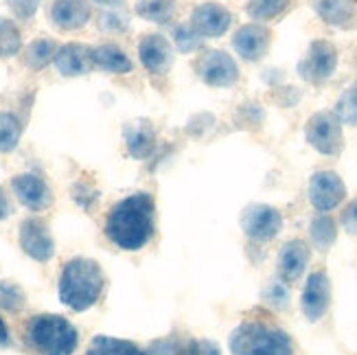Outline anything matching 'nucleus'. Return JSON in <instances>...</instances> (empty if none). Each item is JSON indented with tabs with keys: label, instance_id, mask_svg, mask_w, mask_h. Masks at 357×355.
<instances>
[{
	"label": "nucleus",
	"instance_id": "obj_14",
	"mask_svg": "<svg viewBox=\"0 0 357 355\" xmlns=\"http://www.w3.org/2000/svg\"><path fill=\"white\" fill-rule=\"evenodd\" d=\"M138 59H141L143 68L149 75L160 77L167 75L169 68L174 66V49L165 36L149 33L138 44Z\"/></svg>",
	"mask_w": 357,
	"mask_h": 355
},
{
	"label": "nucleus",
	"instance_id": "obj_17",
	"mask_svg": "<svg viewBox=\"0 0 357 355\" xmlns=\"http://www.w3.org/2000/svg\"><path fill=\"white\" fill-rule=\"evenodd\" d=\"M53 64L61 77H82L95 68V64H92V49L82 42H68L57 46Z\"/></svg>",
	"mask_w": 357,
	"mask_h": 355
},
{
	"label": "nucleus",
	"instance_id": "obj_15",
	"mask_svg": "<svg viewBox=\"0 0 357 355\" xmlns=\"http://www.w3.org/2000/svg\"><path fill=\"white\" fill-rule=\"evenodd\" d=\"M309 261H312V248H309L307 241H303V239L287 241L281 248V252H278V261H276L278 279L287 285L296 283L307 272Z\"/></svg>",
	"mask_w": 357,
	"mask_h": 355
},
{
	"label": "nucleus",
	"instance_id": "obj_9",
	"mask_svg": "<svg viewBox=\"0 0 357 355\" xmlns=\"http://www.w3.org/2000/svg\"><path fill=\"white\" fill-rule=\"evenodd\" d=\"M18 241L22 252L38 261V264H49V261L55 257V239L49 224H46L42 218H24L18 230Z\"/></svg>",
	"mask_w": 357,
	"mask_h": 355
},
{
	"label": "nucleus",
	"instance_id": "obj_25",
	"mask_svg": "<svg viewBox=\"0 0 357 355\" xmlns=\"http://www.w3.org/2000/svg\"><path fill=\"white\" fill-rule=\"evenodd\" d=\"M24 123L15 112H0V153H11L22 141Z\"/></svg>",
	"mask_w": 357,
	"mask_h": 355
},
{
	"label": "nucleus",
	"instance_id": "obj_6",
	"mask_svg": "<svg viewBox=\"0 0 357 355\" xmlns=\"http://www.w3.org/2000/svg\"><path fill=\"white\" fill-rule=\"evenodd\" d=\"M337 68V49L329 40H314L307 55L298 61V75L307 84L320 86L329 82Z\"/></svg>",
	"mask_w": 357,
	"mask_h": 355
},
{
	"label": "nucleus",
	"instance_id": "obj_26",
	"mask_svg": "<svg viewBox=\"0 0 357 355\" xmlns=\"http://www.w3.org/2000/svg\"><path fill=\"white\" fill-rule=\"evenodd\" d=\"M136 13L153 24H167L176 15V0H136Z\"/></svg>",
	"mask_w": 357,
	"mask_h": 355
},
{
	"label": "nucleus",
	"instance_id": "obj_12",
	"mask_svg": "<svg viewBox=\"0 0 357 355\" xmlns=\"http://www.w3.org/2000/svg\"><path fill=\"white\" fill-rule=\"evenodd\" d=\"M331 307V281L324 270H316L307 276V283L303 287L301 310L309 322H318Z\"/></svg>",
	"mask_w": 357,
	"mask_h": 355
},
{
	"label": "nucleus",
	"instance_id": "obj_29",
	"mask_svg": "<svg viewBox=\"0 0 357 355\" xmlns=\"http://www.w3.org/2000/svg\"><path fill=\"white\" fill-rule=\"evenodd\" d=\"M333 114L337 116L340 123H344V126L357 128V82L351 84L342 95H340L333 107Z\"/></svg>",
	"mask_w": 357,
	"mask_h": 355
},
{
	"label": "nucleus",
	"instance_id": "obj_20",
	"mask_svg": "<svg viewBox=\"0 0 357 355\" xmlns=\"http://www.w3.org/2000/svg\"><path fill=\"white\" fill-rule=\"evenodd\" d=\"M316 13L329 27L351 31L357 27V7L353 0H316Z\"/></svg>",
	"mask_w": 357,
	"mask_h": 355
},
{
	"label": "nucleus",
	"instance_id": "obj_21",
	"mask_svg": "<svg viewBox=\"0 0 357 355\" xmlns=\"http://www.w3.org/2000/svg\"><path fill=\"white\" fill-rule=\"evenodd\" d=\"M92 64L95 68L110 75H128L134 70V61L116 44H101L92 49Z\"/></svg>",
	"mask_w": 357,
	"mask_h": 355
},
{
	"label": "nucleus",
	"instance_id": "obj_27",
	"mask_svg": "<svg viewBox=\"0 0 357 355\" xmlns=\"http://www.w3.org/2000/svg\"><path fill=\"white\" fill-rule=\"evenodd\" d=\"M22 51V33L9 18H0V59L15 57Z\"/></svg>",
	"mask_w": 357,
	"mask_h": 355
},
{
	"label": "nucleus",
	"instance_id": "obj_16",
	"mask_svg": "<svg viewBox=\"0 0 357 355\" xmlns=\"http://www.w3.org/2000/svg\"><path fill=\"white\" fill-rule=\"evenodd\" d=\"M232 24V13L220 3H202L191 13V27L202 38H222Z\"/></svg>",
	"mask_w": 357,
	"mask_h": 355
},
{
	"label": "nucleus",
	"instance_id": "obj_22",
	"mask_svg": "<svg viewBox=\"0 0 357 355\" xmlns=\"http://www.w3.org/2000/svg\"><path fill=\"white\" fill-rule=\"evenodd\" d=\"M86 355H143V349L123 338L95 335L86 349Z\"/></svg>",
	"mask_w": 357,
	"mask_h": 355
},
{
	"label": "nucleus",
	"instance_id": "obj_32",
	"mask_svg": "<svg viewBox=\"0 0 357 355\" xmlns=\"http://www.w3.org/2000/svg\"><path fill=\"white\" fill-rule=\"evenodd\" d=\"M263 301H266L268 305H272V307H276V310H285L287 303H289L287 283H283V281L270 283L266 289H263Z\"/></svg>",
	"mask_w": 357,
	"mask_h": 355
},
{
	"label": "nucleus",
	"instance_id": "obj_31",
	"mask_svg": "<svg viewBox=\"0 0 357 355\" xmlns=\"http://www.w3.org/2000/svg\"><path fill=\"white\" fill-rule=\"evenodd\" d=\"M174 42L180 53H193L204 46V38H202L191 24H178L174 29Z\"/></svg>",
	"mask_w": 357,
	"mask_h": 355
},
{
	"label": "nucleus",
	"instance_id": "obj_11",
	"mask_svg": "<svg viewBox=\"0 0 357 355\" xmlns=\"http://www.w3.org/2000/svg\"><path fill=\"white\" fill-rule=\"evenodd\" d=\"M11 191L24 209L33 213H42L46 209H51L53 204V191L49 187V182L36 172H24L13 176Z\"/></svg>",
	"mask_w": 357,
	"mask_h": 355
},
{
	"label": "nucleus",
	"instance_id": "obj_39",
	"mask_svg": "<svg viewBox=\"0 0 357 355\" xmlns=\"http://www.w3.org/2000/svg\"><path fill=\"white\" fill-rule=\"evenodd\" d=\"M7 347H11V331L7 327L3 314H0V349H7Z\"/></svg>",
	"mask_w": 357,
	"mask_h": 355
},
{
	"label": "nucleus",
	"instance_id": "obj_18",
	"mask_svg": "<svg viewBox=\"0 0 357 355\" xmlns=\"http://www.w3.org/2000/svg\"><path fill=\"white\" fill-rule=\"evenodd\" d=\"M49 15L59 31H79L90 22L92 7L90 0H55Z\"/></svg>",
	"mask_w": 357,
	"mask_h": 355
},
{
	"label": "nucleus",
	"instance_id": "obj_13",
	"mask_svg": "<svg viewBox=\"0 0 357 355\" xmlns=\"http://www.w3.org/2000/svg\"><path fill=\"white\" fill-rule=\"evenodd\" d=\"M272 33L268 27L261 22H250L237 29V33L232 36V49L245 61H259L268 55L270 51Z\"/></svg>",
	"mask_w": 357,
	"mask_h": 355
},
{
	"label": "nucleus",
	"instance_id": "obj_40",
	"mask_svg": "<svg viewBox=\"0 0 357 355\" xmlns=\"http://www.w3.org/2000/svg\"><path fill=\"white\" fill-rule=\"evenodd\" d=\"M11 202H9V195L5 193V189H0V222L7 220L11 215Z\"/></svg>",
	"mask_w": 357,
	"mask_h": 355
},
{
	"label": "nucleus",
	"instance_id": "obj_8",
	"mask_svg": "<svg viewBox=\"0 0 357 355\" xmlns=\"http://www.w3.org/2000/svg\"><path fill=\"white\" fill-rule=\"evenodd\" d=\"M241 230L250 241L268 243L283 230V215L270 204H250L241 213Z\"/></svg>",
	"mask_w": 357,
	"mask_h": 355
},
{
	"label": "nucleus",
	"instance_id": "obj_24",
	"mask_svg": "<svg viewBox=\"0 0 357 355\" xmlns=\"http://www.w3.org/2000/svg\"><path fill=\"white\" fill-rule=\"evenodd\" d=\"M55 53H57V44L49 38H38L33 40L24 51V64L26 68L31 70H44L49 64H53L55 59Z\"/></svg>",
	"mask_w": 357,
	"mask_h": 355
},
{
	"label": "nucleus",
	"instance_id": "obj_10",
	"mask_svg": "<svg viewBox=\"0 0 357 355\" xmlns=\"http://www.w3.org/2000/svg\"><path fill=\"white\" fill-rule=\"evenodd\" d=\"M309 202L318 213H331L347 199V184L335 172H316L309 180Z\"/></svg>",
	"mask_w": 357,
	"mask_h": 355
},
{
	"label": "nucleus",
	"instance_id": "obj_37",
	"mask_svg": "<svg viewBox=\"0 0 357 355\" xmlns=\"http://www.w3.org/2000/svg\"><path fill=\"white\" fill-rule=\"evenodd\" d=\"M340 224L344 226L349 235H357V199L344 206L342 215H340Z\"/></svg>",
	"mask_w": 357,
	"mask_h": 355
},
{
	"label": "nucleus",
	"instance_id": "obj_36",
	"mask_svg": "<svg viewBox=\"0 0 357 355\" xmlns=\"http://www.w3.org/2000/svg\"><path fill=\"white\" fill-rule=\"evenodd\" d=\"M182 355H222V349L217 342L206 340V338H197V340H189L182 347Z\"/></svg>",
	"mask_w": 357,
	"mask_h": 355
},
{
	"label": "nucleus",
	"instance_id": "obj_34",
	"mask_svg": "<svg viewBox=\"0 0 357 355\" xmlns=\"http://www.w3.org/2000/svg\"><path fill=\"white\" fill-rule=\"evenodd\" d=\"M7 5L18 20H31L40 11L42 0H7Z\"/></svg>",
	"mask_w": 357,
	"mask_h": 355
},
{
	"label": "nucleus",
	"instance_id": "obj_28",
	"mask_svg": "<svg viewBox=\"0 0 357 355\" xmlns=\"http://www.w3.org/2000/svg\"><path fill=\"white\" fill-rule=\"evenodd\" d=\"M289 7V0H248V15L257 22H270L283 15Z\"/></svg>",
	"mask_w": 357,
	"mask_h": 355
},
{
	"label": "nucleus",
	"instance_id": "obj_19",
	"mask_svg": "<svg viewBox=\"0 0 357 355\" xmlns=\"http://www.w3.org/2000/svg\"><path fill=\"white\" fill-rule=\"evenodd\" d=\"M123 136H126V147L130 151V156L136 160H149L158 149L156 130H153L151 123L147 121L130 123V126H126V130H123Z\"/></svg>",
	"mask_w": 357,
	"mask_h": 355
},
{
	"label": "nucleus",
	"instance_id": "obj_35",
	"mask_svg": "<svg viewBox=\"0 0 357 355\" xmlns=\"http://www.w3.org/2000/svg\"><path fill=\"white\" fill-rule=\"evenodd\" d=\"M73 199L77 204H79L82 209L90 211L92 206H95V202L99 199V191L92 189L88 182H77L73 187Z\"/></svg>",
	"mask_w": 357,
	"mask_h": 355
},
{
	"label": "nucleus",
	"instance_id": "obj_7",
	"mask_svg": "<svg viewBox=\"0 0 357 355\" xmlns=\"http://www.w3.org/2000/svg\"><path fill=\"white\" fill-rule=\"evenodd\" d=\"M202 82L213 88H230L239 82V66L226 51H204L193 64Z\"/></svg>",
	"mask_w": 357,
	"mask_h": 355
},
{
	"label": "nucleus",
	"instance_id": "obj_2",
	"mask_svg": "<svg viewBox=\"0 0 357 355\" xmlns=\"http://www.w3.org/2000/svg\"><path fill=\"white\" fill-rule=\"evenodd\" d=\"M105 289V274L95 259L73 257L66 261L59 272L57 294L61 305H66L70 312H88L92 310Z\"/></svg>",
	"mask_w": 357,
	"mask_h": 355
},
{
	"label": "nucleus",
	"instance_id": "obj_1",
	"mask_svg": "<svg viewBox=\"0 0 357 355\" xmlns=\"http://www.w3.org/2000/svg\"><path fill=\"white\" fill-rule=\"evenodd\" d=\"M103 233L119 250H143L156 233V199L153 195L147 191H136L119 199L107 213Z\"/></svg>",
	"mask_w": 357,
	"mask_h": 355
},
{
	"label": "nucleus",
	"instance_id": "obj_30",
	"mask_svg": "<svg viewBox=\"0 0 357 355\" xmlns=\"http://www.w3.org/2000/svg\"><path fill=\"white\" fill-rule=\"evenodd\" d=\"M26 294L24 289L13 281H0V312L18 314L24 310Z\"/></svg>",
	"mask_w": 357,
	"mask_h": 355
},
{
	"label": "nucleus",
	"instance_id": "obj_33",
	"mask_svg": "<svg viewBox=\"0 0 357 355\" xmlns=\"http://www.w3.org/2000/svg\"><path fill=\"white\" fill-rule=\"evenodd\" d=\"M182 347H184V342H180L176 335H167V338L153 340L143 351V355H182Z\"/></svg>",
	"mask_w": 357,
	"mask_h": 355
},
{
	"label": "nucleus",
	"instance_id": "obj_5",
	"mask_svg": "<svg viewBox=\"0 0 357 355\" xmlns=\"http://www.w3.org/2000/svg\"><path fill=\"white\" fill-rule=\"evenodd\" d=\"M305 138L322 156H340L344 149L342 123L333 112H316L305 126Z\"/></svg>",
	"mask_w": 357,
	"mask_h": 355
},
{
	"label": "nucleus",
	"instance_id": "obj_41",
	"mask_svg": "<svg viewBox=\"0 0 357 355\" xmlns=\"http://www.w3.org/2000/svg\"><path fill=\"white\" fill-rule=\"evenodd\" d=\"M92 3H97L101 7H121L126 0H92Z\"/></svg>",
	"mask_w": 357,
	"mask_h": 355
},
{
	"label": "nucleus",
	"instance_id": "obj_4",
	"mask_svg": "<svg viewBox=\"0 0 357 355\" xmlns=\"http://www.w3.org/2000/svg\"><path fill=\"white\" fill-rule=\"evenodd\" d=\"M232 355H294L291 338L270 322L245 320L230 333Z\"/></svg>",
	"mask_w": 357,
	"mask_h": 355
},
{
	"label": "nucleus",
	"instance_id": "obj_3",
	"mask_svg": "<svg viewBox=\"0 0 357 355\" xmlns=\"http://www.w3.org/2000/svg\"><path fill=\"white\" fill-rule=\"evenodd\" d=\"M24 342L36 355H73L79 347V331L59 314H36L24 325Z\"/></svg>",
	"mask_w": 357,
	"mask_h": 355
},
{
	"label": "nucleus",
	"instance_id": "obj_23",
	"mask_svg": "<svg viewBox=\"0 0 357 355\" xmlns=\"http://www.w3.org/2000/svg\"><path fill=\"white\" fill-rule=\"evenodd\" d=\"M309 237H312L314 248L327 252L337 239V224L329 213H320L309 224Z\"/></svg>",
	"mask_w": 357,
	"mask_h": 355
},
{
	"label": "nucleus",
	"instance_id": "obj_38",
	"mask_svg": "<svg viewBox=\"0 0 357 355\" xmlns=\"http://www.w3.org/2000/svg\"><path fill=\"white\" fill-rule=\"evenodd\" d=\"M101 27L105 31H126L128 29V18L123 13H116V11H110V13H103L101 15Z\"/></svg>",
	"mask_w": 357,
	"mask_h": 355
}]
</instances>
